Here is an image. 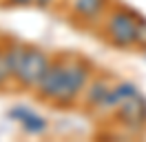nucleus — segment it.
<instances>
[{"instance_id":"obj_5","label":"nucleus","mask_w":146,"mask_h":142,"mask_svg":"<svg viewBox=\"0 0 146 142\" xmlns=\"http://www.w3.org/2000/svg\"><path fill=\"white\" fill-rule=\"evenodd\" d=\"M104 0H75V9L84 16H95Z\"/></svg>"},{"instance_id":"obj_1","label":"nucleus","mask_w":146,"mask_h":142,"mask_svg":"<svg viewBox=\"0 0 146 142\" xmlns=\"http://www.w3.org/2000/svg\"><path fill=\"white\" fill-rule=\"evenodd\" d=\"M86 82V69L82 64H55L49 67L40 80V93L55 100H71Z\"/></svg>"},{"instance_id":"obj_8","label":"nucleus","mask_w":146,"mask_h":142,"mask_svg":"<svg viewBox=\"0 0 146 142\" xmlns=\"http://www.w3.org/2000/svg\"><path fill=\"white\" fill-rule=\"evenodd\" d=\"M13 2H31V0H13Z\"/></svg>"},{"instance_id":"obj_7","label":"nucleus","mask_w":146,"mask_h":142,"mask_svg":"<svg viewBox=\"0 0 146 142\" xmlns=\"http://www.w3.org/2000/svg\"><path fill=\"white\" fill-rule=\"evenodd\" d=\"M137 40L146 44V25H142V22H139V27H137Z\"/></svg>"},{"instance_id":"obj_6","label":"nucleus","mask_w":146,"mask_h":142,"mask_svg":"<svg viewBox=\"0 0 146 142\" xmlns=\"http://www.w3.org/2000/svg\"><path fill=\"white\" fill-rule=\"evenodd\" d=\"M9 73H11V69H9V62H7V56L0 53V82H5Z\"/></svg>"},{"instance_id":"obj_3","label":"nucleus","mask_w":146,"mask_h":142,"mask_svg":"<svg viewBox=\"0 0 146 142\" xmlns=\"http://www.w3.org/2000/svg\"><path fill=\"white\" fill-rule=\"evenodd\" d=\"M137 27H139V22L133 16L115 13L109 22V31H111V38L117 44H131L137 40Z\"/></svg>"},{"instance_id":"obj_4","label":"nucleus","mask_w":146,"mask_h":142,"mask_svg":"<svg viewBox=\"0 0 146 142\" xmlns=\"http://www.w3.org/2000/svg\"><path fill=\"white\" fill-rule=\"evenodd\" d=\"M11 115H13V118H18L27 131H42V129H44L42 118L33 115L31 111H27V109H13V111H11Z\"/></svg>"},{"instance_id":"obj_2","label":"nucleus","mask_w":146,"mask_h":142,"mask_svg":"<svg viewBox=\"0 0 146 142\" xmlns=\"http://www.w3.org/2000/svg\"><path fill=\"white\" fill-rule=\"evenodd\" d=\"M46 69H49V64H46L44 53L36 51V49H25V58H22V64H20L16 78H20L25 84H36L42 80Z\"/></svg>"}]
</instances>
